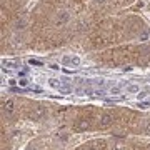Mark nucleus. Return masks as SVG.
Listing matches in <instances>:
<instances>
[{"instance_id":"1","label":"nucleus","mask_w":150,"mask_h":150,"mask_svg":"<svg viewBox=\"0 0 150 150\" xmlns=\"http://www.w3.org/2000/svg\"><path fill=\"white\" fill-rule=\"evenodd\" d=\"M112 123H113V113H110V112L102 113L100 118H98V127H100V129H107Z\"/></svg>"},{"instance_id":"2","label":"nucleus","mask_w":150,"mask_h":150,"mask_svg":"<svg viewBox=\"0 0 150 150\" xmlns=\"http://www.w3.org/2000/svg\"><path fill=\"white\" fill-rule=\"evenodd\" d=\"M45 113H47V110L43 107H40V105H37V107H33L32 110H30L28 117L32 118V120H42V118L45 117Z\"/></svg>"},{"instance_id":"3","label":"nucleus","mask_w":150,"mask_h":150,"mask_svg":"<svg viewBox=\"0 0 150 150\" xmlns=\"http://www.w3.org/2000/svg\"><path fill=\"white\" fill-rule=\"evenodd\" d=\"M88 127H90V120H88V118H80L79 122L75 123L74 129L77 130V132H83V130H87Z\"/></svg>"},{"instance_id":"4","label":"nucleus","mask_w":150,"mask_h":150,"mask_svg":"<svg viewBox=\"0 0 150 150\" xmlns=\"http://www.w3.org/2000/svg\"><path fill=\"white\" fill-rule=\"evenodd\" d=\"M103 147H105L103 142H92V144L85 145V149L83 150H103Z\"/></svg>"},{"instance_id":"5","label":"nucleus","mask_w":150,"mask_h":150,"mask_svg":"<svg viewBox=\"0 0 150 150\" xmlns=\"http://www.w3.org/2000/svg\"><path fill=\"white\" fill-rule=\"evenodd\" d=\"M2 110L5 113L13 112V100H4V102H2Z\"/></svg>"},{"instance_id":"6","label":"nucleus","mask_w":150,"mask_h":150,"mask_svg":"<svg viewBox=\"0 0 150 150\" xmlns=\"http://www.w3.org/2000/svg\"><path fill=\"white\" fill-rule=\"evenodd\" d=\"M64 62H65V64H74V65H79V64H80V59H79V57H75V59H74V57H65Z\"/></svg>"},{"instance_id":"7","label":"nucleus","mask_w":150,"mask_h":150,"mask_svg":"<svg viewBox=\"0 0 150 150\" xmlns=\"http://www.w3.org/2000/svg\"><path fill=\"white\" fill-rule=\"evenodd\" d=\"M69 20V13H62V15H59V18H57V25H64L65 22Z\"/></svg>"},{"instance_id":"8","label":"nucleus","mask_w":150,"mask_h":150,"mask_svg":"<svg viewBox=\"0 0 150 150\" xmlns=\"http://www.w3.org/2000/svg\"><path fill=\"white\" fill-rule=\"evenodd\" d=\"M113 150H125V145H123V142H117V144L113 145Z\"/></svg>"},{"instance_id":"9","label":"nucleus","mask_w":150,"mask_h":150,"mask_svg":"<svg viewBox=\"0 0 150 150\" xmlns=\"http://www.w3.org/2000/svg\"><path fill=\"white\" fill-rule=\"evenodd\" d=\"M18 85H20V87H27L28 85V80H27V79H20V80H18Z\"/></svg>"},{"instance_id":"10","label":"nucleus","mask_w":150,"mask_h":150,"mask_svg":"<svg viewBox=\"0 0 150 150\" xmlns=\"http://www.w3.org/2000/svg\"><path fill=\"white\" fill-rule=\"evenodd\" d=\"M23 25H25V20H18L15 23V28H23Z\"/></svg>"},{"instance_id":"11","label":"nucleus","mask_w":150,"mask_h":150,"mask_svg":"<svg viewBox=\"0 0 150 150\" xmlns=\"http://www.w3.org/2000/svg\"><path fill=\"white\" fill-rule=\"evenodd\" d=\"M129 92H139V87H135V85H130V87H129Z\"/></svg>"},{"instance_id":"12","label":"nucleus","mask_w":150,"mask_h":150,"mask_svg":"<svg viewBox=\"0 0 150 150\" xmlns=\"http://www.w3.org/2000/svg\"><path fill=\"white\" fill-rule=\"evenodd\" d=\"M145 132H147V134H150V120L147 122V125H145Z\"/></svg>"},{"instance_id":"13","label":"nucleus","mask_w":150,"mask_h":150,"mask_svg":"<svg viewBox=\"0 0 150 150\" xmlns=\"http://www.w3.org/2000/svg\"><path fill=\"white\" fill-rule=\"evenodd\" d=\"M30 65H40V62H38V60H30Z\"/></svg>"},{"instance_id":"14","label":"nucleus","mask_w":150,"mask_h":150,"mask_svg":"<svg viewBox=\"0 0 150 150\" xmlns=\"http://www.w3.org/2000/svg\"><path fill=\"white\" fill-rule=\"evenodd\" d=\"M27 150H35V147H33V145H28V147H27Z\"/></svg>"},{"instance_id":"15","label":"nucleus","mask_w":150,"mask_h":150,"mask_svg":"<svg viewBox=\"0 0 150 150\" xmlns=\"http://www.w3.org/2000/svg\"><path fill=\"white\" fill-rule=\"evenodd\" d=\"M105 0H95V4H103Z\"/></svg>"},{"instance_id":"16","label":"nucleus","mask_w":150,"mask_h":150,"mask_svg":"<svg viewBox=\"0 0 150 150\" xmlns=\"http://www.w3.org/2000/svg\"><path fill=\"white\" fill-rule=\"evenodd\" d=\"M149 150H150V145H149Z\"/></svg>"}]
</instances>
